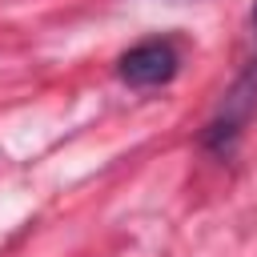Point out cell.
<instances>
[{"instance_id": "cell-2", "label": "cell", "mask_w": 257, "mask_h": 257, "mask_svg": "<svg viewBox=\"0 0 257 257\" xmlns=\"http://www.w3.org/2000/svg\"><path fill=\"white\" fill-rule=\"evenodd\" d=\"M177 72H181V48L169 36L141 40L116 60V76L128 88H165L177 80Z\"/></svg>"}, {"instance_id": "cell-1", "label": "cell", "mask_w": 257, "mask_h": 257, "mask_svg": "<svg viewBox=\"0 0 257 257\" xmlns=\"http://www.w3.org/2000/svg\"><path fill=\"white\" fill-rule=\"evenodd\" d=\"M253 112H257V60L233 80V88H229L225 100L217 104L213 120H209L205 133H201V145H205L209 153H217V157H229V153L237 149L241 133L249 128Z\"/></svg>"}, {"instance_id": "cell-3", "label": "cell", "mask_w": 257, "mask_h": 257, "mask_svg": "<svg viewBox=\"0 0 257 257\" xmlns=\"http://www.w3.org/2000/svg\"><path fill=\"white\" fill-rule=\"evenodd\" d=\"M249 24H253V36H257V0H253V8H249Z\"/></svg>"}]
</instances>
